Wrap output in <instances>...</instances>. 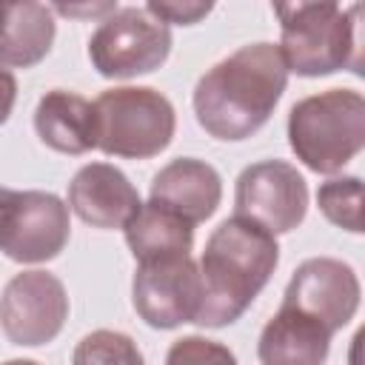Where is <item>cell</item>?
<instances>
[{"mask_svg":"<svg viewBox=\"0 0 365 365\" xmlns=\"http://www.w3.org/2000/svg\"><path fill=\"white\" fill-rule=\"evenodd\" d=\"M151 200L180 214L191 225L205 222L222 202L220 171L197 157H177L151 180Z\"/></svg>","mask_w":365,"mask_h":365,"instance_id":"obj_13","label":"cell"},{"mask_svg":"<svg viewBox=\"0 0 365 365\" xmlns=\"http://www.w3.org/2000/svg\"><path fill=\"white\" fill-rule=\"evenodd\" d=\"M174 37L145 6H117L88 37V60L106 80H131L160 68L171 54Z\"/></svg>","mask_w":365,"mask_h":365,"instance_id":"obj_6","label":"cell"},{"mask_svg":"<svg viewBox=\"0 0 365 365\" xmlns=\"http://www.w3.org/2000/svg\"><path fill=\"white\" fill-rule=\"evenodd\" d=\"M288 145L314 174H339L365 145V97L356 88H328L302 97L288 111Z\"/></svg>","mask_w":365,"mask_h":365,"instance_id":"obj_4","label":"cell"},{"mask_svg":"<svg viewBox=\"0 0 365 365\" xmlns=\"http://www.w3.org/2000/svg\"><path fill=\"white\" fill-rule=\"evenodd\" d=\"M308 211V185L297 165L259 160L240 171L234 182V214L262 225L268 234L294 231Z\"/></svg>","mask_w":365,"mask_h":365,"instance_id":"obj_8","label":"cell"},{"mask_svg":"<svg viewBox=\"0 0 365 365\" xmlns=\"http://www.w3.org/2000/svg\"><path fill=\"white\" fill-rule=\"evenodd\" d=\"M3 365H40V362H34V359H6Z\"/></svg>","mask_w":365,"mask_h":365,"instance_id":"obj_24","label":"cell"},{"mask_svg":"<svg viewBox=\"0 0 365 365\" xmlns=\"http://www.w3.org/2000/svg\"><path fill=\"white\" fill-rule=\"evenodd\" d=\"M285 86L288 68L277 43L240 46L197 80L191 94L194 117L214 140H248L271 120Z\"/></svg>","mask_w":365,"mask_h":365,"instance_id":"obj_1","label":"cell"},{"mask_svg":"<svg viewBox=\"0 0 365 365\" xmlns=\"http://www.w3.org/2000/svg\"><path fill=\"white\" fill-rule=\"evenodd\" d=\"M331 336L334 334L308 314L279 305L259 331L257 356L259 365H325Z\"/></svg>","mask_w":365,"mask_h":365,"instance_id":"obj_14","label":"cell"},{"mask_svg":"<svg viewBox=\"0 0 365 365\" xmlns=\"http://www.w3.org/2000/svg\"><path fill=\"white\" fill-rule=\"evenodd\" d=\"M359 297L362 285L348 262L336 257H311L291 274L282 305L308 314L331 334H336L359 311Z\"/></svg>","mask_w":365,"mask_h":365,"instance_id":"obj_11","label":"cell"},{"mask_svg":"<svg viewBox=\"0 0 365 365\" xmlns=\"http://www.w3.org/2000/svg\"><path fill=\"white\" fill-rule=\"evenodd\" d=\"M14 103H17V80L9 68H0V125L9 123Z\"/></svg>","mask_w":365,"mask_h":365,"instance_id":"obj_22","label":"cell"},{"mask_svg":"<svg viewBox=\"0 0 365 365\" xmlns=\"http://www.w3.org/2000/svg\"><path fill=\"white\" fill-rule=\"evenodd\" d=\"M68 319V294L60 277L31 268L14 274L0 294V331L11 345L37 348L57 339Z\"/></svg>","mask_w":365,"mask_h":365,"instance_id":"obj_9","label":"cell"},{"mask_svg":"<svg viewBox=\"0 0 365 365\" xmlns=\"http://www.w3.org/2000/svg\"><path fill=\"white\" fill-rule=\"evenodd\" d=\"M57 20L37 0L0 3V68H31L54 46Z\"/></svg>","mask_w":365,"mask_h":365,"instance_id":"obj_16","label":"cell"},{"mask_svg":"<svg viewBox=\"0 0 365 365\" xmlns=\"http://www.w3.org/2000/svg\"><path fill=\"white\" fill-rule=\"evenodd\" d=\"M131 302L137 317L157 331H171L185 322H194L202 302L197 262L191 257L137 262L131 279Z\"/></svg>","mask_w":365,"mask_h":365,"instance_id":"obj_10","label":"cell"},{"mask_svg":"<svg viewBox=\"0 0 365 365\" xmlns=\"http://www.w3.org/2000/svg\"><path fill=\"white\" fill-rule=\"evenodd\" d=\"M277 262L279 242L274 234L237 214L222 220L205 240L202 257L197 262L202 302L194 322L202 328L237 322L268 285Z\"/></svg>","mask_w":365,"mask_h":365,"instance_id":"obj_2","label":"cell"},{"mask_svg":"<svg viewBox=\"0 0 365 365\" xmlns=\"http://www.w3.org/2000/svg\"><path fill=\"white\" fill-rule=\"evenodd\" d=\"M66 205L86 225L114 231L128 225V220L140 211L143 200L134 182L117 165L88 163L71 177Z\"/></svg>","mask_w":365,"mask_h":365,"instance_id":"obj_12","label":"cell"},{"mask_svg":"<svg viewBox=\"0 0 365 365\" xmlns=\"http://www.w3.org/2000/svg\"><path fill=\"white\" fill-rule=\"evenodd\" d=\"M34 131H37L40 143L48 145L51 151L80 157V154L97 148L94 103H88L77 91L51 88L37 100Z\"/></svg>","mask_w":365,"mask_h":365,"instance_id":"obj_15","label":"cell"},{"mask_svg":"<svg viewBox=\"0 0 365 365\" xmlns=\"http://www.w3.org/2000/svg\"><path fill=\"white\" fill-rule=\"evenodd\" d=\"M165 365H237V356L228 345L191 334L171 342L165 354Z\"/></svg>","mask_w":365,"mask_h":365,"instance_id":"obj_20","label":"cell"},{"mask_svg":"<svg viewBox=\"0 0 365 365\" xmlns=\"http://www.w3.org/2000/svg\"><path fill=\"white\" fill-rule=\"evenodd\" d=\"M317 205L328 222L348 234H362V180L359 177H331L317 188Z\"/></svg>","mask_w":365,"mask_h":365,"instance_id":"obj_18","label":"cell"},{"mask_svg":"<svg viewBox=\"0 0 365 365\" xmlns=\"http://www.w3.org/2000/svg\"><path fill=\"white\" fill-rule=\"evenodd\" d=\"M51 11L68 14V17H108L111 11H117V3H103V6H51Z\"/></svg>","mask_w":365,"mask_h":365,"instance_id":"obj_23","label":"cell"},{"mask_svg":"<svg viewBox=\"0 0 365 365\" xmlns=\"http://www.w3.org/2000/svg\"><path fill=\"white\" fill-rule=\"evenodd\" d=\"M123 234L137 262L191 257V245H194V225L154 200L140 205V211L128 220Z\"/></svg>","mask_w":365,"mask_h":365,"instance_id":"obj_17","label":"cell"},{"mask_svg":"<svg viewBox=\"0 0 365 365\" xmlns=\"http://www.w3.org/2000/svg\"><path fill=\"white\" fill-rule=\"evenodd\" d=\"M68 205L51 191H14L0 185V251L20 262L37 265L60 257L68 245Z\"/></svg>","mask_w":365,"mask_h":365,"instance_id":"obj_7","label":"cell"},{"mask_svg":"<svg viewBox=\"0 0 365 365\" xmlns=\"http://www.w3.org/2000/svg\"><path fill=\"white\" fill-rule=\"evenodd\" d=\"M97 148L108 157L151 160L165 151L177 131L171 100L151 86L106 88L94 100Z\"/></svg>","mask_w":365,"mask_h":365,"instance_id":"obj_5","label":"cell"},{"mask_svg":"<svg viewBox=\"0 0 365 365\" xmlns=\"http://www.w3.org/2000/svg\"><path fill=\"white\" fill-rule=\"evenodd\" d=\"M359 11L354 3H277L279 54L288 74L328 77L339 68L359 74Z\"/></svg>","mask_w":365,"mask_h":365,"instance_id":"obj_3","label":"cell"},{"mask_svg":"<svg viewBox=\"0 0 365 365\" xmlns=\"http://www.w3.org/2000/svg\"><path fill=\"white\" fill-rule=\"evenodd\" d=\"M71 365H145V359L128 334L100 328L74 345Z\"/></svg>","mask_w":365,"mask_h":365,"instance_id":"obj_19","label":"cell"},{"mask_svg":"<svg viewBox=\"0 0 365 365\" xmlns=\"http://www.w3.org/2000/svg\"><path fill=\"white\" fill-rule=\"evenodd\" d=\"M214 6L211 3H194V0H185V3H180V0H151V3H145V11L151 14V17H157L160 23H165V26H194V23H200L208 11H211Z\"/></svg>","mask_w":365,"mask_h":365,"instance_id":"obj_21","label":"cell"}]
</instances>
